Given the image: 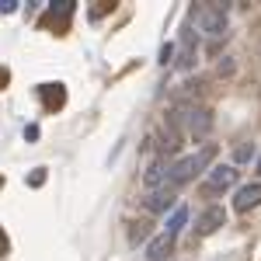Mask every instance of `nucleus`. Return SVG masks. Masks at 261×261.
<instances>
[{
    "label": "nucleus",
    "instance_id": "obj_22",
    "mask_svg": "<svg viewBox=\"0 0 261 261\" xmlns=\"http://www.w3.org/2000/svg\"><path fill=\"white\" fill-rule=\"evenodd\" d=\"M258 174H261V157H258Z\"/></svg>",
    "mask_w": 261,
    "mask_h": 261
},
{
    "label": "nucleus",
    "instance_id": "obj_1",
    "mask_svg": "<svg viewBox=\"0 0 261 261\" xmlns=\"http://www.w3.org/2000/svg\"><path fill=\"white\" fill-rule=\"evenodd\" d=\"M213 157H216V146H213V143H205L199 153H188V157L174 161V164H171V171H167V185L181 192V188L195 178V174H205V167L213 164Z\"/></svg>",
    "mask_w": 261,
    "mask_h": 261
},
{
    "label": "nucleus",
    "instance_id": "obj_17",
    "mask_svg": "<svg viewBox=\"0 0 261 261\" xmlns=\"http://www.w3.org/2000/svg\"><path fill=\"white\" fill-rule=\"evenodd\" d=\"M150 237V223H136V230H133V244H140Z\"/></svg>",
    "mask_w": 261,
    "mask_h": 261
},
{
    "label": "nucleus",
    "instance_id": "obj_13",
    "mask_svg": "<svg viewBox=\"0 0 261 261\" xmlns=\"http://www.w3.org/2000/svg\"><path fill=\"white\" fill-rule=\"evenodd\" d=\"M185 223H188V209H185V205H178V209L171 213V220H167V230H164V233H167V237L174 241L181 230H185Z\"/></svg>",
    "mask_w": 261,
    "mask_h": 261
},
{
    "label": "nucleus",
    "instance_id": "obj_2",
    "mask_svg": "<svg viewBox=\"0 0 261 261\" xmlns=\"http://www.w3.org/2000/svg\"><path fill=\"white\" fill-rule=\"evenodd\" d=\"M192 21L202 35L209 39H226V7L223 4H199L192 11Z\"/></svg>",
    "mask_w": 261,
    "mask_h": 261
},
{
    "label": "nucleus",
    "instance_id": "obj_6",
    "mask_svg": "<svg viewBox=\"0 0 261 261\" xmlns=\"http://www.w3.org/2000/svg\"><path fill=\"white\" fill-rule=\"evenodd\" d=\"M174 66H178L181 73H188V70H195V56H199V42H195V32H192V24H185V32H181V49H174Z\"/></svg>",
    "mask_w": 261,
    "mask_h": 261
},
{
    "label": "nucleus",
    "instance_id": "obj_18",
    "mask_svg": "<svg viewBox=\"0 0 261 261\" xmlns=\"http://www.w3.org/2000/svg\"><path fill=\"white\" fill-rule=\"evenodd\" d=\"M18 11V0H0V14H14Z\"/></svg>",
    "mask_w": 261,
    "mask_h": 261
},
{
    "label": "nucleus",
    "instance_id": "obj_9",
    "mask_svg": "<svg viewBox=\"0 0 261 261\" xmlns=\"http://www.w3.org/2000/svg\"><path fill=\"white\" fill-rule=\"evenodd\" d=\"M258 205H261V181L241 185L237 188V199H233V209L237 213H247V209H258Z\"/></svg>",
    "mask_w": 261,
    "mask_h": 261
},
{
    "label": "nucleus",
    "instance_id": "obj_20",
    "mask_svg": "<svg viewBox=\"0 0 261 261\" xmlns=\"http://www.w3.org/2000/svg\"><path fill=\"white\" fill-rule=\"evenodd\" d=\"M7 84H11V70H7V66H0V91H4Z\"/></svg>",
    "mask_w": 261,
    "mask_h": 261
},
{
    "label": "nucleus",
    "instance_id": "obj_7",
    "mask_svg": "<svg viewBox=\"0 0 261 261\" xmlns=\"http://www.w3.org/2000/svg\"><path fill=\"white\" fill-rule=\"evenodd\" d=\"M143 205H146V213H167V209H178V188L164 185V188H157V192H150V195L143 199Z\"/></svg>",
    "mask_w": 261,
    "mask_h": 261
},
{
    "label": "nucleus",
    "instance_id": "obj_5",
    "mask_svg": "<svg viewBox=\"0 0 261 261\" xmlns=\"http://www.w3.org/2000/svg\"><path fill=\"white\" fill-rule=\"evenodd\" d=\"M77 14V0H60V4H49L45 18H42V28H56V35H66L70 28V18Z\"/></svg>",
    "mask_w": 261,
    "mask_h": 261
},
{
    "label": "nucleus",
    "instance_id": "obj_3",
    "mask_svg": "<svg viewBox=\"0 0 261 261\" xmlns=\"http://www.w3.org/2000/svg\"><path fill=\"white\" fill-rule=\"evenodd\" d=\"M237 167L233 164H216V167H209L205 171V178H202V195H223L226 188H233L237 185Z\"/></svg>",
    "mask_w": 261,
    "mask_h": 261
},
{
    "label": "nucleus",
    "instance_id": "obj_16",
    "mask_svg": "<svg viewBox=\"0 0 261 261\" xmlns=\"http://www.w3.org/2000/svg\"><path fill=\"white\" fill-rule=\"evenodd\" d=\"M28 185H32V188H42V185H45V167H35V171L28 174Z\"/></svg>",
    "mask_w": 261,
    "mask_h": 261
},
{
    "label": "nucleus",
    "instance_id": "obj_10",
    "mask_svg": "<svg viewBox=\"0 0 261 261\" xmlns=\"http://www.w3.org/2000/svg\"><path fill=\"white\" fill-rule=\"evenodd\" d=\"M39 98H42V108L53 115V112H60L63 105H66V87H63V84H42Z\"/></svg>",
    "mask_w": 261,
    "mask_h": 261
},
{
    "label": "nucleus",
    "instance_id": "obj_21",
    "mask_svg": "<svg viewBox=\"0 0 261 261\" xmlns=\"http://www.w3.org/2000/svg\"><path fill=\"white\" fill-rule=\"evenodd\" d=\"M7 251H11V241H7V233H4V230H0V258H4V254H7Z\"/></svg>",
    "mask_w": 261,
    "mask_h": 261
},
{
    "label": "nucleus",
    "instance_id": "obj_8",
    "mask_svg": "<svg viewBox=\"0 0 261 261\" xmlns=\"http://www.w3.org/2000/svg\"><path fill=\"white\" fill-rule=\"evenodd\" d=\"M223 223H226V209H223V205H209L199 220H195V233H199V237H209V233L220 230Z\"/></svg>",
    "mask_w": 261,
    "mask_h": 261
},
{
    "label": "nucleus",
    "instance_id": "obj_12",
    "mask_svg": "<svg viewBox=\"0 0 261 261\" xmlns=\"http://www.w3.org/2000/svg\"><path fill=\"white\" fill-rule=\"evenodd\" d=\"M171 251H174V241H171L167 233H157L153 241L146 244V261H167Z\"/></svg>",
    "mask_w": 261,
    "mask_h": 261
},
{
    "label": "nucleus",
    "instance_id": "obj_15",
    "mask_svg": "<svg viewBox=\"0 0 261 261\" xmlns=\"http://www.w3.org/2000/svg\"><path fill=\"white\" fill-rule=\"evenodd\" d=\"M167 63H174V42H164L161 45V66H167Z\"/></svg>",
    "mask_w": 261,
    "mask_h": 261
},
{
    "label": "nucleus",
    "instance_id": "obj_14",
    "mask_svg": "<svg viewBox=\"0 0 261 261\" xmlns=\"http://www.w3.org/2000/svg\"><path fill=\"white\" fill-rule=\"evenodd\" d=\"M251 157H254V143H241V146L233 150V167H237V164H247Z\"/></svg>",
    "mask_w": 261,
    "mask_h": 261
},
{
    "label": "nucleus",
    "instance_id": "obj_4",
    "mask_svg": "<svg viewBox=\"0 0 261 261\" xmlns=\"http://www.w3.org/2000/svg\"><path fill=\"white\" fill-rule=\"evenodd\" d=\"M213 125H216V119H213L209 108H195V105H188V112H185V136H188V140L202 143L209 133H213Z\"/></svg>",
    "mask_w": 261,
    "mask_h": 261
},
{
    "label": "nucleus",
    "instance_id": "obj_19",
    "mask_svg": "<svg viewBox=\"0 0 261 261\" xmlns=\"http://www.w3.org/2000/svg\"><path fill=\"white\" fill-rule=\"evenodd\" d=\"M24 140H28V143L39 140V125H24Z\"/></svg>",
    "mask_w": 261,
    "mask_h": 261
},
{
    "label": "nucleus",
    "instance_id": "obj_11",
    "mask_svg": "<svg viewBox=\"0 0 261 261\" xmlns=\"http://www.w3.org/2000/svg\"><path fill=\"white\" fill-rule=\"evenodd\" d=\"M167 171H171V164H167V161H153L150 167H146V174H143V188H146V192L164 188V185H167Z\"/></svg>",
    "mask_w": 261,
    "mask_h": 261
}]
</instances>
